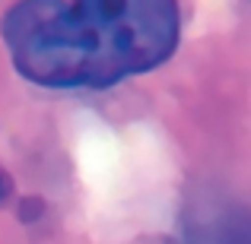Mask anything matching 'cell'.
Segmentation results:
<instances>
[{
    "instance_id": "obj_1",
    "label": "cell",
    "mask_w": 251,
    "mask_h": 244,
    "mask_svg": "<svg viewBox=\"0 0 251 244\" xmlns=\"http://www.w3.org/2000/svg\"><path fill=\"white\" fill-rule=\"evenodd\" d=\"M178 0H19L3 16L10 61L45 89H108L178 48Z\"/></svg>"
},
{
    "instance_id": "obj_2",
    "label": "cell",
    "mask_w": 251,
    "mask_h": 244,
    "mask_svg": "<svg viewBox=\"0 0 251 244\" xmlns=\"http://www.w3.org/2000/svg\"><path fill=\"white\" fill-rule=\"evenodd\" d=\"M10 197H13V181H10V175H3V171H0V206H3Z\"/></svg>"
}]
</instances>
